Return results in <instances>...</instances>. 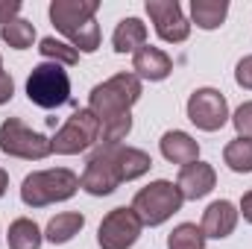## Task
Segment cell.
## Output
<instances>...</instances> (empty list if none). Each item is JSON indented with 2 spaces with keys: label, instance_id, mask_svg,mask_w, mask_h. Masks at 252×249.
I'll list each match as a JSON object with an SVG mask.
<instances>
[{
  "label": "cell",
  "instance_id": "8fae6325",
  "mask_svg": "<svg viewBox=\"0 0 252 249\" xmlns=\"http://www.w3.org/2000/svg\"><path fill=\"white\" fill-rule=\"evenodd\" d=\"M147 15L158 32L161 41L167 44H182L190 35V21L185 18L179 0H147Z\"/></svg>",
  "mask_w": 252,
  "mask_h": 249
},
{
  "label": "cell",
  "instance_id": "4dcf8cb0",
  "mask_svg": "<svg viewBox=\"0 0 252 249\" xmlns=\"http://www.w3.org/2000/svg\"><path fill=\"white\" fill-rule=\"evenodd\" d=\"M0 67H3V56H0Z\"/></svg>",
  "mask_w": 252,
  "mask_h": 249
},
{
  "label": "cell",
  "instance_id": "5bb4252c",
  "mask_svg": "<svg viewBox=\"0 0 252 249\" xmlns=\"http://www.w3.org/2000/svg\"><path fill=\"white\" fill-rule=\"evenodd\" d=\"M173 70V59L161 50V47H153V44H144L138 53H132V73L138 79H147V82H161L167 79Z\"/></svg>",
  "mask_w": 252,
  "mask_h": 249
},
{
  "label": "cell",
  "instance_id": "3957f363",
  "mask_svg": "<svg viewBox=\"0 0 252 249\" xmlns=\"http://www.w3.org/2000/svg\"><path fill=\"white\" fill-rule=\"evenodd\" d=\"M79 190V176L67 167L35 170L21 182V199L30 208H44L53 202H64Z\"/></svg>",
  "mask_w": 252,
  "mask_h": 249
},
{
  "label": "cell",
  "instance_id": "9a60e30c",
  "mask_svg": "<svg viewBox=\"0 0 252 249\" xmlns=\"http://www.w3.org/2000/svg\"><path fill=\"white\" fill-rule=\"evenodd\" d=\"M158 147H161V156L170 161V164H190V161H199V144L190 138L188 132H182V129H170V132H164L161 135V141H158Z\"/></svg>",
  "mask_w": 252,
  "mask_h": 249
},
{
  "label": "cell",
  "instance_id": "52a82bcc",
  "mask_svg": "<svg viewBox=\"0 0 252 249\" xmlns=\"http://www.w3.org/2000/svg\"><path fill=\"white\" fill-rule=\"evenodd\" d=\"M50 141H53V153L79 156V153H85L88 147H94L100 141V121L88 109H76Z\"/></svg>",
  "mask_w": 252,
  "mask_h": 249
},
{
  "label": "cell",
  "instance_id": "7c38bea8",
  "mask_svg": "<svg viewBox=\"0 0 252 249\" xmlns=\"http://www.w3.org/2000/svg\"><path fill=\"white\" fill-rule=\"evenodd\" d=\"M238 208L229 202V199H217V202H211L205 211H202V223H199V229H202V235H205V241L211 238V241H223V238H229L235 229H238Z\"/></svg>",
  "mask_w": 252,
  "mask_h": 249
},
{
  "label": "cell",
  "instance_id": "603a6c76",
  "mask_svg": "<svg viewBox=\"0 0 252 249\" xmlns=\"http://www.w3.org/2000/svg\"><path fill=\"white\" fill-rule=\"evenodd\" d=\"M0 38H3L12 50H27V47H32V41H35V27H32L30 21H24V18H15L12 24L0 27Z\"/></svg>",
  "mask_w": 252,
  "mask_h": 249
},
{
  "label": "cell",
  "instance_id": "4316f807",
  "mask_svg": "<svg viewBox=\"0 0 252 249\" xmlns=\"http://www.w3.org/2000/svg\"><path fill=\"white\" fill-rule=\"evenodd\" d=\"M21 12V0H0V27L12 24Z\"/></svg>",
  "mask_w": 252,
  "mask_h": 249
},
{
  "label": "cell",
  "instance_id": "4fadbf2b",
  "mask_svg": "<svg viewBox=\"0 0 252 249\" xmlns=\"http://www.w3.org/2000/svg\"><path fill=\"white\" fill-rule=\"evenodd\" d=\"M214 185H217V173H214V167L208 161H190V164H185L179 170V179H176V187L182 190V196L193 199V202L208 196L214 190Z\"/></svg>",
  "mask_w": 252,
  "mask_h": 249
},
{
  "label": "cell",
  "instance_id": "d4e9b609",
  "mask_svg": "<svg viewBox=\"0 0 252 249\" xmlns=\"http://www.w3.org/2000/svg\"><path fill=\"white\" fill-rule=\"evenodd\" d=\"M232 124H235L238 138H247V141H252V100H250V103H241V106L235 109Z\"/></svg>",
  "mask_w": 252,
  "mask_h": 249
},
{
  "label": "cell",
  "instance_id": "f1b7e54d",
  "mask_svg": "<svg viewBox=\"0 0 252 249\" xmlns=\"http://www.w3.org/2000/svg\"><path fill=\"white\" fill-rule=\"evenodd\" d=\"M238 214H244V220L252 226V190H247V193L241 196V208H238Z\"/></svg>",
  "mask_w": 252,
  "mask_h": 249
},
{
  "label": "cell",
  "instance_id": "f546056e",
  "mask_svg": "<svg viewBox=\"0 0 252 249\" xmlns=\"http://www.w3.org/2000/svg\"><path fill=\"white\" fill-rule=\"evenodd\" d=\"M6 190H9V173H6V170L0 167V196H3Z\"/></svg>",
  "mask_w": 252,
  "mask_h": 249
},
{
  "label": "cell",
  "instance_id": "e0dca14e",
  "mask_svg": "<svg viewBox=\"0 0 252 249\" xmlns=\"http://www.w3.org/2000/svg\"><path fill=\"white\" fill-rule=\"evenodd\" d=\"M147 44V24L141 18H124L112 32L115 53H138Z\"/></svg>",
  "mask_w": 252,
  "mask_h": 249
},
{
  "label": "cell",
  "instance_id": "ffe728a7",
  "mask_svg": "<svg viewBox=\"0 0 252 249\" xmlns=\"http://www.w3.org/2000/svg\"><path fill=\"white\" fill-rule=\"evenodd\" d=\"M229 15V0H190V21L199 30H217Z\"/></svg>",
  "mask_w": 252,
  "mask_h": 249
},
{
  "label": "cell",
  "instance_id": "ac0fdd59",
  "mask_svg": "<svg viewBox=\"0 0 252 249\" xmlns=\"http://www.w3.org/2000/svg\"><path fill=\"white\" fill-rule=\"evenodd\" d=\"M82 226H85V217L79 211H62V214L50 217V223L44 229V241H50L53 247H62L82 232Z\"/></svg>",
  "mask_w": 252,
  "mask_h": 249
},
{
  "label": "cell",
  "instance_id": "d6986e66",
  "mask_svg": "<svg viewBox=\"0 0 252 249\" xmlns=\"http://www.w3.org/2000/svg\"><path fill=\"white\" fill-rule=\"evenodd\" d=\"M6 244H9V249H41L44 232L35 226V220L18 217V220H12L9 229H6Z\"/></svg>",
  "mask_w": 252,
  "mask_h": 249
},
{
  "label": "cell",
  "instance_id": "484cf974",
  "mask_svg": "<svg viewBox=\"0 0 252 249\" xmlns=\"http://www.w3.org/2000/svg\"><path fill=\"white\" fill-rule=\"evenodd\" d=\"M235 82L241 85V88H247L252 91V56H244L238 67H235Z\"/></svg>",
  "mask_w": 252,
  "mask_h": 249
},
{
  "label": "cell",
  "instance_id": "9c48e42d",
  "mask_svg": "<svg viewBox=\"0 0 252 249\" xmlns=\"http://www.w3.org/2000/svg\"><path fill=\"white\" fill-rule=\"evenodd\" d=\"M188 121L202 132H217L229 121V103L217 88H196L188 97Z\"/></svg>",
  "mask_w": 252,
  "mask_h": 249
},
{
  "label": "cell",
  "instance_id": "30bf717a",
  "mask_svg": "<svg viewBox=\"0 0 252 249\" xmlns=\"http://www.w3.org/2000/svg\"><path fill=\"white\" fill-rule=\"evenodd\" d=\"M121 182H124V176H121L109 147L100 144V150L88 158V164H85V170L79 176V187L85 193H91V196H109V193L118 190Z\"/></svg>",
  "mask_w": 252,
  "mask_h": 249
},
{
  "label": "cell",
  "instance_id": "cb8c5ba5",
  "mask_svg": "<svg viewBox=\"0 0 252 249\" xmlns=\"http://www.w3.org/2000/svg\"><path fill=\"white\" fill-rule=\"evenodd\" d=\"M167 249H205V235L196 223H179L167 235Z\"/></svg>",
  "mask_w": 252,
  "mask_h": 249
},
{
  "label": "cell",
  "instance_id": "ba28073f",
  "mask_svg": "<svg viewBox=\"0 0 252 249\" xmlns=\"http://www.w3.org/2000/svg\"><path fill=\"white\" fill-rule=\"evenodd\" d=\"M141 229H144V223L138 220L132 205L112 208L97 229V244H100V249H129L141 238Z\"/></svg>",
  "mask_w": 252,
  "mask_h": 249
},
{
  "label": "cell",
  "instance_id": "2e32d148",
  "mask_svg": "<svg viewBox=\"0 0 252 249\" xmlns=\"http://www.w3.org/2000/svg\"><path fill=\"white\" fill-rule=\"evenodd\" d=\"M109 153H112V158H115V164H118L124 182H135V179H141V176L150 173V167H153L150 153H144V150H138V147L115 144V147H109Z\"/></svg>",
  "mask_w": 252,
  "mask_h": 249
},
{
  "label": "cell",
  "instance_id": "7a4b0ae2",
  "mask_svg": "<svg viewBox=\"0 0 252 249\" xmlns=\"http://www.w3.org/2000/svg\"><path fill=\"white\" fill-rule=\"evenodd\" d=\"M100 0H53L50 21L79 53H94L100 47V24L94 21Z\"/></svg>",
  "mask_w": 252,
  "mask_h": 249
},
{
  "label": "cell",
  "instance_id": "5b68a950",
  "mask_svg": "<svg viewBox=\"0 0 252 249\" xmlns=\"http://www.w3.org/2000/svg\"><path fill=\"white\" fill-rule=\"evenodd\" d=\"M27 97L38 109H59L70 100V76L62 64L41 62L27 76Z\"/></svg>",
  "mask_w": 252,
  "mask_h": 249
},
{
  "label": "cell",
  "instance_id": "6da1fadb",
  "mask_svg": "<svg viewBox=\"0 0 252 249\" xmlns=\"http://www.w3.org/2000/svg\"><path fill=\"white\" fill-rule=\"evenodd\" d=\"M141 79L135 73H115L112 79L100 82L88 94V112L100 121V141L103 147L124 144L132 132V106L141 100Z\"/></svg>",
  "mask_w": 252,
  "mask_h": 249
},
{
  "label": "cell",
  "instance_id": "44dd1931",
  "mask_svg": "<svg viewBox=\"0 0 252 249\" xmlns=\"http://www.w3.org/2000/svg\"><path fill=\"white\" fill-rule=\"evenodd\" d=\"M223 161L232 173H252V141L235 138L223 147Z\"/></svg>",
  "mask_w": 252,
  "mask_h": 249
},
{
  "label": "cell",
  "instance_id": "7402d4cb",
  "mask_svg": "<svg viewBox=\"0 0 252 249\" xmlns=\"http://www.w3.org/2000/svg\"><path fill=\"white\" fill-rule=\"evenodd\" d=\"M38 50H41L44 62H56V64H62V67H73V64L79 62V50H76L73 44H67V41L53 38V35L41 38Z\"/></svg>",
  "mask_w": 252,
  "mask_h": 249
},
{
  "label": "cell",
  "instance_id": "83f0119b",
  "mask_svg": "<svg viewBox=\"0 0 252 249\" xmlns=\"http://www.w3.org/2000/svg\"><path fill=\"white\" fill-rule=\"evenodd\" d=\"M12 97H15V82H12V76L0 67V106H6Z\"/></svg>",
  "mask_w": 252,
  "mask_h": 249
},
{
  "label": "cell",
  "instance_id": "8992f818",
  "mask_svg": "<svg viewBox=\"0 0 252 249\" xmlns=\"http://www.w3.org/2000/svg\"><path fill=\"white\" fill-rule=\"evenodd\" d=\"M0 153L12 156V158H24V161H41L53 153V141L35 129L18 121V118H6L0 124Z\"/></svg>",
  "mask_w": 252,
  "mask_h": 249
},
{
  "label": "cell",
  "instance_id": "277c9868",
  "mask_svg": "<svg viewBox=\"0 0 252 249\" xmlns=\"http://www.w3.org/2000/svg\"><path fill=\"white\" fill-rule=\"evenodd\" d=\"M182 202H185V196H182V190L173 185V182L156 179V182H150L147 187H141V190L135 193L132 211L138 214V220H141L144 226L153 229V226L167 223V220L182 208Z\"/></svg>",
  "mask_w": 252,
  "mask_h": 249
}]
</instances>
